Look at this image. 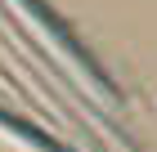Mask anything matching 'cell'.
<instances>
[{"instance_id":"6da1fadb","label":"cell","mask_w":157,"mask_h":152,"mask_svg":"<svg viewBox=\"0 0 157 152\" xmlns=\"http://www.w3.org/2000/svg\"><path fill=\"white\" fill-rule=\"evenodd\" d=\"M18 5L27 9V18H32V23H40V27H45V36H54V40H59V45L72 54V58H76V67H81L85 76H94V81H99V72H94V63H90V54H85V49L76 45L67 32H63V23L49 13V5H45V0H18ZM99 85H103V81H99Z\"/></svg>"}]
</instances>
